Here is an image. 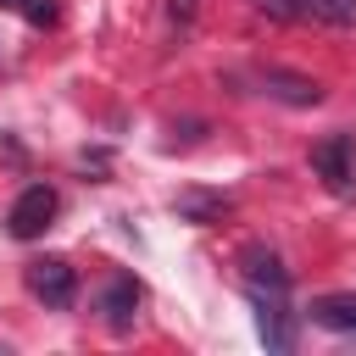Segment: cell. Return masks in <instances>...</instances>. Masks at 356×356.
Masks as SVG:
<instances>
[{
	"instance_id": "14",
	"label": "cell",
	"mask_w": 356,
	"mask_h": 356,
	"mask_svg": "<svg viewBox=\"0 0 356 356\" xmlns=\"http://www.w3.org/2000/svg\"><path fill=\"white\" fill-rule=\"evenodd\" d=\"M0 11H22V0H0Z\"/></svg>"
},
{
	"instance_id": "11",
	"label": "cell",
	"mask_w": 356,
	"mask_h": 356,
	"mask_svg": "<svg viewBox=\"0 0 356 356\" xmlns=\"http://www.w3.org/2000/svg\"><path fill=\"white\" fill-rule=\"evenodd\" d=\"M256 11L273 17V22H312V6L306 0H256Z\"/></svg>"
},
{
	"instance_id": "3",
	"label": "cell",
	"mask_w": 356,
	"mask_h": 356,
	"mask_svg": "<svg viewBox=\"0 0 356 356\" xmlns=\"http://www.w3.org/2000/svg\"><path fill=\"white\" fill-rule=\"evenodd\" d=\"M50 217H56V189H50V184H28V189L11 200L6 228H11V239H39V234L50 228Z\"/></svg>"
},
{
	"instance_id": "4",
	"label": "cell",
	"mask_w": 356,
	"mask_h": 356,
	"mask_svg": "<svg viewBox=\"0 0 356 356\" xmlns=\"http://www.w3.org/2000/svg\"><path fill=\"white\" fill-rule=\"evenodd\" d=\"M256 89L267 95V100H278V106H317L323 100V83L312 78V72H289V67H256Z\"/></svg>"
},
{
	"instance_id": "13",
	"label": "cell",
	"mask_w": 356,
	"mask_h": 356,
	"mask_svg": "<svg viewBox=\"0 0 356 356\" xmlns=\"http://www.w3.org/2000/svg\"><path fill=\"white\" fill-rule=\"evenodd\" d=\"M167 11H172V22H195V0H172Z\"/></svg>"
},
{
	"instance_id": "8",
	"label": "cell",
	"mask_w": 356,
	"mask_h": 356,
	"mask_svg": "<svg viewBox=\"0 0 356 356\" xmlns=\"http://www.w3.org/2000/svg\"><path fill=\"white\" fill-rule=\"evenodd\" d=\"M306 317L328 334H356V289H339V295H317L306 306Z\"/></svg>"
},
{
	"instance_id": "12",
	"label": "cell",
	"mask_w": 356,
	"mask_h": 356,
	"mask_svg": "<svg viewBox=\"0 0 356 356\" xmlns=\"http://www.w3.org/2000/svg\"><path fill=\"white\" fill-rule=\"evenodd\" d=\"M22 17H28L33 28H56V22H61V6H56V0H22Z\"/></svg>"
},
{
	"instance_id": "9",
	"label": "cell",
	"mask_w": 356,
	"mask_h": 356,
	"mask_svg": "<svg viewBox=\"0 0 356 356\" xmlns=\"http://www.w3.org/2000/svg\"><path fill=\"white\" fill-rule=\"evenodd\" d=\"M172 211H178L184 222H217V217L228 211V195H211V189H184V195H172Z\"/></svg>"
},
{
	"instance_id": "5",
	"label": "cell",
	"mask_w": 356,
	"mask_h": 356,
	"mask_svg": "<svg viewBox=\"0 0 356 356\" xmlns=\"http://www.w3.org/2000/svg\"><path fill=\"white\" fill-rule=\"evenodd\" d=\"M28 295L33 300H44V306H72V295H78V273L61 261V256H39V261H28Z\"/></svg>"
},
{
	"instance_id": "7",
	"label": "cell",
	"mask_w": 356,
	"mask_h": 356,
	"mask_svg": "<svg viewBox=\"0 0 356 356\" xmlns=\"http://www.w3.org/2000/svg\"><path fill=\"white\" fill-rule=\"evenodd\" d=\"M256 306V334L267 350H295V312L284 306V295H250Z\"/></svg>"
},
{
	"instance_id": "10",
	"label": "cell",
	"mask_w": 356,
	"mask_h": 356,
	"mask_svg": "<svg viewBox=\"0 0 356 356\" xmlns=\"http://www.w3.org/2000/svg\"><path fill=\"white\" fill-rule=\"evenodd\" d=\"M306 6H312V22H334V28L356 22V0H306Z\"/></svg>"
},
{
	"instance_id": "6",
	"label": "cell",
	"mask_w": 356,
	"mask_h": 356,
	"mask_svg": "<svg viewBox=\"0 0 356 356\" xmlns=\"http://www.w3.org/2000/svg\"><path fill=\"white\" fill-rule=\"evenodd\" d=\"M239 278H245L250 295H289V267L267 245H245L239 250Z\"/></svg>"
},
{
	"instance_id": "1",
	"label": "cell",
	"mask_w": 356,
	"mask_h": 356,
	"mask_svg": "<svg viewBox=\"0 0 356 356\" xmlns=\"http://www.w3.org/2000/svg\"><path fill=\"white\" fill-rule=\"evenodd\" d=\"M312 172H317L339 200H350V195H356V134H328V139H317V145H312Z\"/></svg>"
},
{
	"instance_id": "2",
	"label": "cell",
	"mask_w": 356,
	"mask_h": 356,
	"mask_svg": "<svg viewBox=\"0 0 356 356\" xmlns=\"http://www.w3.org/2000/svg\"><path fill=\"white\" fill-rule=\"evenodd\" d=\"M139 306H145V284H139L134 273H111V278L100 284V295H95V312L106 317L111 334H128L134 317H139Z\"/></svg>"
}]
</instances>
